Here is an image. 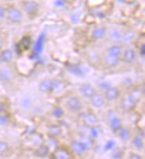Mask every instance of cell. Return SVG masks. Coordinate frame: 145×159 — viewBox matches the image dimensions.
<instances>
[{"instance_id":"6da1fadb","label":"cell","mask_w":145,"mask_h":159,"mask_svg":"<svg viewBox=\"0 0 145 159\" xmlns=\"http://www.w3.org/2000/svg\"><path fill=\"white\" fill-rule=\"evenodd\" d=\"M22 6L24 12L30 18H34L35 16H37L40 8L39 4L34 0H25L23 1Z\"/></svg>"},{"instance_id":"7a4b0ae2","label":"cell","mask_w":145,"mask_h":159,"mask_svg":"<svg viewBox=\"0 0 145 159\" xmlns=\"http://www.w3.org/2000/svg\"><path fill=\"white\" fill-rule=\"evenodd\" d=\"M66 108H68L69 111L72 112V113H78L82 110L83 103L78 97L72 96V97H69L67 100Z\"/></svg>"},{"instance_id":"3957f363","label":"cell","mask_w":145,"mask_h":159,"mask_svg":"<svg viewBox=\"0 0 145 159\" xmlns=\"http://www.w3.org/2000/svg\"><path fill=\"white\" fill-rule=\"evenodd\" d=\"M7 20L12 23H20L23 19L22 12L16 7H10L6 13Z\"/></svg>"},{"instance_id":"277c9868","label":"cell","mask_w":145,"mask_h":159,"mask_svg":"<svg viewBox=\"0 0 145 159\" xmlns=\"http://www.w3.org/2000/svg\"><path fill=\"white\" fill-rule=\"evenodd\" d=\"M108 121L110 123V130L113 133H118L119 130L122 127V121H121V119L118 116L117 113L115 111H113V110H110L109 112V114H108Z\"/></svg>"},{"instance_id":"5b68a950","label":"cell","mask_w":145,"mask_h":159,"mask_svg":"<svg viewBox=\"0 0 145 159\" xmlns=\"http://www.w3.org/2000/svg\"><path fill=\"white\" fill-rule=\"evenodd\" d=\"M78 92L82 97L86 98V99H89V100L96 93L95 86L89 83H85L81 84L78 88Z\"/></svg>"},{"instance_id":"8992f818","label":"cell","mask_w":145,"mask_h":159,"mask_svg":"<svg viewBox=\"0 0 145 159\" xmlns=\"http://www.w3.org/2000/svg\"><path fill=\"white\" fill-rule=\"evenodd\" d=\"M69 148L71 149V151L73 154H75L77 156H82L83 154L87 151V147L83 144L82 141L80 140H73L70 142L69 144Z\"/></svg>"},{"instance_id":"52a82bcc","label":"cell","mask_w":145,"mask_h":159,"mask_svg":"<svg viewBox=\"0 0 145 159\" xmlns=\"http://www.w3.org/2000/svg\"><path fill=\"white\" fill-rule=\"evenodd\" d=\"M121 57H122L123 62L126 64H133L135 62V61L137 59V55H136V52L133 49L128 48L122 52Z\"/></svg>"},{"instance_id":"ba28073f","label":"cell","mask_w":145,"mask_h":159,"mask_svg":"<svg viewBox=\"0 0 145 159\" xmlns=\"http://www.w3.org/2000/svg\"><path fill=\"white\" fill-rule=\"evenodd\" d=\"M104 93H105L104 98H105V100H107L109 102L117 101L120 97V90L118 87H116V86H112L111 85Z\"/></svg>"},{"instance_id":"9c48e42d","label":"cell","mask_w":145,"mask_h":159,"mask_svg":"<svg viewBox=\"0 0 145 159\" xmlns=\"http://www.w3.org/2000/svg\"><path fill=\"white\" fill-rule=\"evenodd\" d=\"M135 105H136V103L128 96V94L125 96L120 102V108L123 111H131L134 108Z\"/></svg>"},{"instance_id":"30bf717a","label":"cell","mask_w":145,"mask_h":159,"mask_svg":"<svg viewBox=\"0 0 145 159\" xmlns=\"http://www.w3.org/2000/svg\"><path fill=\"white\" fill-rule=\"evenodd\" d=\"M69 71L74 76H78V77H83L87 74V69H86L85 67L80 66V65H70L69 67Z\"/></svg>"},{"instance_id":"8fae6325","label":"cell","mask_w":145,"mask_h":159,"mask_svg":"<svg viewBox=\"0 0 145 159\" xmlns=\"http://www.w3.org/2000/svg\"><path fill=\"white\" fill-rule=\"evenodd\" d=\"M53 81L54 80H52V79L42 80L38 84V91L43 94L50 93L52 91V86H53Z\"/></svg>"},{"instance_id":"7c38bea8","label":"cell","mask_w":145,"mask_h":159,"mask_svg":"<svg viewBox=\"0 0 145 159\" xmlns=\"http://www.w3.org/2000/svg\"><path fill=\"white\" fill-rule=\"evenodd\" d=\"M90 100H91L92 105L96 108H102L104 106V103H105L104 96L101 93H95V94L90 98Z\"/></svg>"},{"instance_id":"4fadbf2b","label":"cell","mask_w":145,"mask_h":159,"mask_svg":"<svg viewBox=\"0 0 145 159\" xmlns=\"http://www.w3.org/2000/svg\"><path fill=\"white\" fill-rule=\"evenodd\" d=\"M83 122H84V124L87 126L91 127V126L97 125L98 123H99V119H98V117L95 114L87 113V114H85L83 116Z\"/></svg>"},{"instance_id":"5bb4252c","label":"cell","mask_w":145,"mask_h":159,"mask_svg":"<svg viewBox=\"0 0 145 159\" xmlns=\"http://www.w3.org/2000/svg\"><path fill=\"white\" fill-rule=\"evenodd\" d=\"M49 154H50L49 147L44 145V144L38 145V148L34 151V155L37 157H39V158H45V157H47L49 156Z\"/></svg>"},{"instance_id":"9a60e30c","label":"cell","mask_w":145,"mask_h":159,"mask_svg":"<svg viewBox=\"0 0 145 159\" xmlns=\"http://www.w3.org/2000/svg\"><path fill=\"white\" fill-rule=\"evenodd\" d=\"M54 157L56 159H69L71 158L70 153L63 148H55L53 154Z\"/></svg>"},{"instance_id":"2e32d148","label":"cell","mask_w":145,"mask_h":159,"mask_svg":"<svg viewBox=\"0 0 145 159\" xmlns=\"http://www.w3.org/2000/svg\"><path fill=\"white\" fill-rule=\"evenodd\" d=\"M13 78V72L9 68H2L0 70V81L3 83H8Z\"/></svg>"},{"instance_id":"e0dca14e","label":"cell","mask_w":145,"mask_h":159,"mask_svg":"<svg viewBox=\"0 0 145 159\" xmlns=\"http://www.w3.org/2000/svg\"><path fill=\"white\" fill-rule=\"evenodd\" d=\"M0 57L4 63H11L14 59V53L11 49H5L1 52Z\"/></svg>"},{"instance_id":"ac0fdd59","label":"cell","mask_w":145,"mask_h":159,"mask_svg":"<svg viewBox=\"0 0 145 159\" xmlns=\"http://www.w3.org/2000/svg\"><path fill=\"white\" fill-rule=\"evenodd\" d=\"M106 35H107V30L105 27L96 28L92 32V37L95 40H101L106 37Z\"/></svg>"},{"instance_id":"d6986e66","label":"cell","mask_w":145,"mask_h":159,"mask_svg":"<svg viewBox=\"0 0 145 159\" xmlns=\"http://www.w3.org/2000/svg\"><path fill=\"white\" fill-rule=\"evenodd\" d=\"M128 96L132 99L133 102L137 104V102H139L142 100V98H143V92L140 89V88H133V89L129 92Z\"/></svg>"},{"instance_id":"ffe728a7","label":"cell","mask_w":145,"mask_h":159,"mask_svg":"<svg viewBox=\"0 0 145 159\" xmlns=\"http://www.w3.org/2000/svg\"><path fill=\"white\" fill-rule=\"evenodd\" d=\"M47 134L50 136L51 138H57L59 136H61L63 134V129L61 126L56 125H50L47 129Z\"/></svg>"},{"instance_id":"44dd1931","label":"cell","mask_w":145,"mask_h":159,"mask_svg":"<svg viewBox=\"0 0 145 159\" xmlns=\"http://www.w3.org/2000/svg\"><path fill=\"white\" fill-rule=\"evenodd\" d=\"M122 52H123V48L121 45L118 44H114L107 49V54H110L117 57H121Z\"/></svg>"},{"instance_id":"7402d4cb","label":"cell","mask_w":145,"mask_h":159,"mask_svg":"<svg viewBox=\"0 0 145 159\" xmlns=\"http://www.w3.org/2000/svg\"><path fill=\"white\" fill-rule=\"evenodd\" d=\"M119 57H117V56H113V55H110V54H107L106 57H105V64L107 65L108 67L110 68H115L117 67L119 63Z\"/></svg>"},{"instance_id":"603a6c76","label":"cell","mask_w":145,"mask_h":159,"mask_svg":"<svg viewBox=\"0 0 145 159\" xmlns=\"http://www.w3.org/2000/svg\"><path fill=\"white\" fill-rule=\"evenodd\" d=\"M118 134H119V137L120 140H123V141H128L132 137L130 130L128 128L123 127V126L119 130Z\"/></svg>"},{"instance_id":"cb8c5ba5","label":"cell","mask_w":145,"mask_h":159,"mask_svg":"<svg viewBox=\"0 0 145 159\" xmlns=\"http://www.w3.org/2000/svg\"><path fill=\"white\" fill-rule=\"evenodd\" d=\"M122 32L120 31L118 29H113L110 32V35H109V39L113 42V43H118L121 41V38H122Z\"/></svg>"},{"instance_id":"d4e9b609","label":"cell","mask_w":145,"mask_h":159,"mask_svg":"<svg viewBox=\"0 0 145 159\" xmlns=\"http://www.w3.org/2000/svg\"><path fill=\"white\" fill-rule=\"evenodd\" d=\"M30 45V38L29 37H24L21 38V40L19 42L18 49H20L21 51H27L29 50Z\"/></svg>"},{"instance_id":"484cf974","label":"cell","mask_w":145,"mask_h":159,"mask_svg":"<svg viewBox=\"0 0 145 159\" xmlns=\"http://www.w3.org/2000/svg\"><path fill=\"white\" fill-rule=\"evenodd\" d=\"M134 33L133 31L126 32V34H123L122 38H121V42L123 45H129L133 42V40L134 39Z\"/></svg>"},{"instance_id":"4316f807","label":"cell","mask_w":145,"mask_h":159,"mask_svg":"<svg viewBox=\"0 0 145 159\" xmlns=\"http://www.w3.org/2000/svg\"><path fill=\"white\" fill-rule=\"evenodd\" d=\"M132 143L133 147L136 148V149H138V150H143V148H144V142H143V138L141 137V136H134L132 140Z\"/></svg>"},{"instance_id":"83f0119b","label":"cell","mask_w":145,"mask_h":159,"mask_svg":"<svg viewBox=\"0 0 145 159\" xmlns=\"http://www.w3.org/2000/svg\"><path fill=\"white\" fill-rule=\"evenodd\" d=\"M44 40H45V35L44 33L41 34L38 38V41L36 43V46H35V52L37 53H40L42 52V49H43V46H44Z\"/></svg>"},{"instance_id":"f1b7e54d","label":"cell","mask_w":145,"mask_h":159,"mask_svg":"<svg viewBox=\"0 0 145 159\" xmlns=\"http://www.w3.org/2000/svg\"><path fill=\"white\" fill-rule=\"evenodd\" d=\"M65 88V84L62 81L59 80H54L53 81V86H52V91L51 93H58L62 92Z\"/></svg>"},{"instance_id":"f546056e","label":"cell","mask_w":145,"mask_h":159,"mask_svg":"<svg viewBox=\"0 0 145 159\" xmlns=\"http://www.w3.org/2000/svg\"><path fill=\"white\" fill-rule=\"evenodd\" d=\"M94 140H93L89 135H82L80 139V141H82L83 144L87 147V150L92 148V147L94 145Z\"/></svg>"},{"instance_id":"4dcf8cb0","label":"cell","mask_w":145,"mask_h":159,"mask_svg":"<svg viewBox=\"0 0 145 159\" xmlns=\"http://www.w3.org/2000/svg\"><path fill=\"white\" fill-rule=\"evenodd\" d=\"M32 105V100L30 96H26L24 98L21 99V101L20 102V106L21 108L23 109H29L31 107Z\"/></svg>"},{"instance_id":"1f68e13d","label":"cell","mask_w":145,"mask_h":159,"mask_svg":"<svg viewBox=\"0 0 145 159\" xmlns=\"http://www.w3.org/2000/svg\"><path fill=\"white\" fill-rule=\"evenodd\" d=\"M52 115H53V116L54 118L61 119V118H63V116H64L65 111H64V109L62 107H55L53 109V111H52Z\"/></svg>"},{"instance_id":"d6a6232c","label":"cell","mask_w":145,"mask_h":159,"mask_svg":"<svg viewBox=\"0 0 145 159\" xmlns=\"http://www.w3.org/2000/svg\"><path fill=\"white\" fill-rule=\"evenodd\" d=\"M89 136L93 139V140H96L99 138L100 134H101V132H100V129L97 127V125L95 126H91L89 127Z\"/></svg>"},{"instance_id":"836d02e7","label":"cell","mask_w":145,"mask_h":159,"mask_svg":"<svg viewBox=\"0 0 145 159\" xmlns=\"http://www.w3.org/2000/svg\"><path fill=\"white\" fill-rule=\"evenodd\" d=\"M11 147L7 141H0V156H5L10 151Z\"/></svg>"},{"instance_id":"e575fe53","label":"cell","mask_w":145,"mask_h":159,"mask_svg":"<svg viewBox=\"0 0 145 159\" xmlns=\"http://www.w3.org/2000/svg\"><path fill=\"white\" fill-rule=\"evenodd\" d=\"M111 85H112L111 83L107 81V80H101V81H100V82L98 83V87H99L101 91H103V92H105L106 90L109 89Z\"/></svg>"},{"instance_id":"d590c367","label":"cell","mask_w":145,"mask_h":159,"mask_svg":"<svg viewBox=\"0 0 145 159\" xmlns=\"http://www.w3.org/2000/svg\"><path fill=\"white\" fill-rule=\"evenodd\" d=\"M116 147V142L114 140H108L107 142L105 143L104 145V150L106 151H110V150H113Z\"/></svg>"},{"instance_id":"8d00e7d4","label":"cell","mask_w":145,"mask_h":159,"mask_svg":"<svg viewBox=\"0 0 145 159\" xmlns=\"http://www.w3.org/2000/svg\"><path fill=\"white\" fill-rule=\"evenodd\" d=\"M9 123V117L6 115L0 114V126H5Z\"/></svg>"},{"instance_id":"74e56055","label":"cell","mask_w":145,"mask_h":159,"mask_svg":"<svg viewBox=\"0 0 145 159\" xmlns=\"http://www.w3.org/2000/svg\"><path fill=\"white\" fill-rule=\"evenodd\" d=\"M111 157L115 159L122 158V157H123V152H122L120 149H118V150L114 151L113 154H112V156H111Z\"/></svg>"},{"instance_id":"f35d334b","label":"cell","mask_w":145,"mask_h":159,"mask_svg":"<svg viewBox=\"0 0 145 159\" xmlns=\"http://www.w3.org/2000/svg\"><path fill=\"white\" fill-rule=\"evenodd\" d=\"M54 5L55 7H64L66 6V1L65 0H55L54 2Z\"/></svg>"},{"instance_id":"ab89813d","label":"cell","mask_w":145,"mask_h":159,"mask_svg":"<svg viewBox=\"0 0 145 159\" xmlns=\"http://www.w3.org/2000/svg\"><path fill=\"white\" fill-rule=\"evenodd\" d=\"M6 13H7V10L5 9V7L0 6V21L6 17Z\"/></svg>"},{"instance_id":"60d3db41","label":"cell","mask_w":145,"mask_h":159,"mask_svg":"<svg viewBox=\"0 0 145 159\" xmlns=\"http://www.w3.org/2000/svg\"><path fill=\"white\" fill-rule=\"evenodd\" d=\"M129 158H134V159H142V157L138 155V154H135V153H130L129 155Z\"/></svg>"},{"instance_id":"b9f144b4","label":"cell","mask_w":145,"mask_h":159,"mask_svg":"<svg viewBox=\"0 0 145 159\" xmlns=\"http://www.w3.org/2000/svg\"><path fill=\"white\" fill-rule=\"evenodd\" d=\"M6 110V104L4 102H0V114H3Z\"/></svg>"},{"instance_id":"7bdbcfd3","label":"cell","mask_w":145,"mask_h":159,"mask_svg":"<svg viewBox=\"0 0 145 159\" xmlns=\"http://www.w3.org/2000/svg\"><path fill=\"white\" fill-rule=\"evenodd\" d=\"M141 52H142V53H141V55L143 57L144 56V52H145V45H142V47H141Z\"/></svg>"},{"instance_id":"ee69618b","label":"cell","mask_w":145,"mask_h":159,"mask_svg":"<svg viewBox=\"0 0 145 159\" xmlns=\"http://www.w3.org/2000/svg\"><path fill=\"white\" fill-rule=\"evenodd\" d=\"M2 46H3V42H2V40H1V38H0V49L2 48Z\"/></svg>"},{"instance_id":"f6af8a7d","label":"cell","mask_w":145,"mask_h":159,"mask_svg":"<svg viewBox=\"0 0 145 159\" xmlns=\"http://www.w3.org/2000/svg\"><path fill=\"white\" fill-rule=\"evenodd\" d=\"M2 63H3V61H2V60H1V57H0V67H1Z\"/></svg>"}]
</instances>
